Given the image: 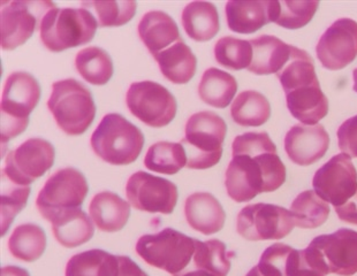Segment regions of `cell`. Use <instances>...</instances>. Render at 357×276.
I'll return each instance as SVG.
<instances>
[{
	"label": "cell",
	"mask_w": 357,
	"mask_h": 276,
	"mask_svg": "<svg viewBox=\"0 0 357 276\" xmlns=\"http://www.w3.org/2000/svg\"><path fill=\"white\" fill-rule=\"evenodd\" d=\"M286 102L288 111L302 125H314L328 113V100L318 79L286 93Z\"/></svg>",
	"instance_id": "18"
},
{
	"label": "cell",
	"mask_w": 357,
	"mask_h": 276,
	"mask_svg": "<svg viewBox=\"0 0 357 276\" xmlns=\"http://www.w3.org/2000/svg\"><path fill=\"white\" fill-rule=\"evenodd\" d=\"M144 164L159 174L174 175L187 164V155L180 143L158 141L146 152Z\"/></svg>",
	"instance_id": "34"
},
{
	"label": "cell",
	"mask_w": 357,
	"mask_h": 276,
	"mask_svg": "<svg viewBox=\"0 0 357 276\" xmlns=\"http://www.w3.org/2000/svg\"><path fill=\"white\" fill-rule=\"evenodd\" d=\"M40 99V86L31 74L17 72L7 77L1 95V141L17 137L29 125V115Z\"/></svg>",
	"instance_id": "8"
},
{
	"label": "cell",
	"mask_w": 357,
	"mask_h": 276,
	"mask_svg": "<svg viewBox=\"0 0 357 276\" xmlns=\"http://www.w3.org/2000/svg\"><path fill=\"white\" fill-rule=\"evenodd\" d=\"M30 196V185H19L1 175V236L10 229L14 217L24 210Z\"/></svg>",
	"instance_id": "36"
},
{
	"label": "cell",
	"mask_w": 357,
	"mask_h": 276,
	"mask_svg": "<svg viewBox=\"0 0 357 276\" xmlns=\"http://www.w3.org/2000/svg\"><path fill=\"white\" fill-rule=\"evenodd\" d=\"M321 66L339 70L353 63L357 56V22L342 17L321 35L316 46Z\"/></svg>",
	"instance_id": "16"
},
{
	"label": "cell",
	"mask_w": 357,
	"mask_h": 276,
	"mask_svg": "<svg viewBox=\"0 0 357 276\" xmlns=\"http://www.w3.org/2000/svg\"><path fill=\"white\" fill-rule=\"evenodd\" d=\"M245 276H264L263 274L259 272V270H258V267H252V270H249L248 274Z\"/></svg>",
	"instance_id": "45"
},
{
	"label": "cell",
	"mask_w": 357,
	"mask_h": 276,
	"mask_svg": "<svg viewBox=\"0 0 357 276\" xmlns=\"http://www.w3.org/2000/svg\"><path fill=\"white\" fill-rule=\"evenodd\" d=\"M185 138L180 144L185 148L189 169H208L218 164L222 155L227 125L215 113H195L185 123Z\"/></svg>",
	"instance_id": "3"
},
{
	"label": "cell",
	"mask_w": 357,
	"mask_h": 276,
	"mask_svg": "<svg viewBox=\"0 0 357 276\" xmlns=\"http://www.w3.org/2000/svg\"><path fill=\"white\" fill-rule=\"evenodd\" d=\"M307 261L324 275L351 276L357 273V231L341 228L321 235L303 250Z\"/></svg>",
	"instance_id": "9"
},
{
	"label": "cell",
	"mask_w": 357,
	"mask_h": 276,
	"mask_svg": "<svg viewBox=\"0 0 357 276\" xmlns=\"http://www.w3.org/2000/svg\"><path fill=\"white\" fill-rule=\"evenodd\" d=\"M118 276H149L139 268L129 256H119V274Z\"/></svg>",
	"instance_id": "42"
},
{
	"label": "cell",
	"mask_w": 357,
	"mask_h": 276,
	"mask_svg": "<svg viewBox=\"0 0 357 276\" xmlns=\"http://www.w3.org/2000/svg\"><path fill=\"white\" fill-rule=\"evenodd\" d=\"M47 107L58 127L70 136L84 134L96 116L91 92L74 79L53 83Z\"/></svg>",
	"instance_id": "4"
},
{
	"label": "cell",
	"mask_w": 357,
	"mask_h": 276,
	"mask_svg": "<svg viewBox=\"0 0 357 276\" xmlns=\"http://www.w3.org/2000/svg\"><path fill=\"white\" fill-rule=\"evenodd\" d=\"M215 58L219 65L231 69H248L252 60V46L249 40L222 37L215 43Z\"/></svg>",
	"instance_id": "35"
},
{
	"label": "cell",
	"mask_w": 357,
	"mask_h": 276,
	"mask_svg": "<svg viewBox=\"0 0 357 276\" xmlns=\"http://www.w3.org/2000/svg\"><path fill=\"white\" fill-rule=\"evenodd\" d=\"M288 276H326L321 270L314 268L307 258L303 250H293L291 252L289 266H288Z\"/></svg>",
	"instance_id": "41"
},
{
	"label": "cell",
	"mask_w": 357,
	"mask_h": 276,
	"mask_svg": "<svg viewBox=\"0 0 357 276\" xmlns=\"http://www.w3.org/2000/svg\"><path fill=\"white\" fill-rule=\"evenodd\" d=\"M79 75L93 86H104L113 75V63L105 49L90 46L81 49L75 58Z\"/></svg>",
	"instance_id": "32"
},
{
	"label": "cell",
	"mask_w": 357,
	"mask_h": 276,
	"mask_svg": "<svg viewBox=\"0 0 357 276\" xmlns=\"http://www.w3.org/2000/svg\"><path fill=\"white\" fill-rule=\"evenodd\" d=\"M1 276H30L28 270L17 266H3L1 268Z\"/></svg>",
	"instance_id": "43"
},
{
	"label": "cell",
	"mask_w": 357,
	"mask_h": 276,
	"mask_svg": "<svg viewBox=\"0 0 357 276\" xmlns=\"http://www.w3.org/2000/svg\"><path fill=\"white\" fill-rule=\"evenodd\" d=\"M249 42L252 46V60L248 70L256 75L278 74L291 58L293 45L278 37L261 35Z\"/></svg>",
	"instance_id": "20"
},
{
	"label": "cell",
	"mask_w": 357,
	"mask_h": 276,
	"mask_svg": "<svg viewBox=\"0 0 357 276\" xmlns=\"http://www.w3.org/2000/svg\"><path fill=\"white\" fill-rule=\"evenodd\" d=\"M231 115L235 123L242 127H259L270 118L271 106L261 92L248 90L235 98Z\"/></svg>",
	"instance_id": "29"
},
{
	"label": "cell",
	"mask_w": 357,
	"mask_h": 276,
	"mask_svg": "<svg viewBox=\"0 0 357 276\" xmlns=\"http://www.w3.org/2000/svg\"><path fill=\"white\" fill-rule=\"evenodd\" d=\"M293 250V247L286 244H272L261 253L258 270L264 276H288V266Z\"/></svg>",
	"instance_id": "39"
},
{
	"label": "cell",
	"mask_w": 357,
	"mask_h": 276,
	"mask_svg": "<svg viewBox=\"0 0 357 276\" xmlns=\"http://www.w3.org/2000/svg\"><path fill=\"white\" fill-rule=\"evenodd\" d=\"M195 238L172 228L153 235H143L136 243V252L150 266L181 276L192 265Z\"/></svg>",
	"instance_id": "7"
},
{
	"label": "cell",
	"mask_w": 357,
	"mask_h": 276,
	"mask_svg": "<svg viewBox=\"0 0 357 276\" xmlns=\"http://www.w3.org/2000/svg\"><path fill=\"white\" fill-rule=\"evenodd\" d=\"M90 143L93 152L102 160L116 166H125L139 158L144 145V136L123 115L111 113L102 118Z\"/></svg>",
	"instance_id": "5"
},
{
	"label": "cell",
	"mask_w": 357,
	"mask_h": 276,
	"mask_svg": "<svg viewBox=\"0 0 357 276\" xmlns=\"http://www.w3.org/2000/svg\"><path fill=\"white\" fill-rule=\"evenodd\" d=\"M318 1H275V23L286 29H300L314 17Z\"/></svg>",
	"instance_id": "37"
},
{
	"label": "cell",
	"mask_w": 357,
	"mask_h": 276,
	"mask_svg": "<svg viewBox=\"0 0 357 276\" xmlns=\"http://www.w3.org/2000/svg\"><path fill=\"white\" fill-rule=\"evenodd\" d=\"M284 151L298 166H310L324 157L330 146V136L324 125H295L284 137Z\"/></svg>",
	"instance_id": "17"
},
{
	"label": "cell",
	"mask_w": 357,
	"mask_h": 276,
	"mask_svg": "<svg viewBox=\"0 0 357 276\" xmlns=\"http://www.w3.org/2000/svg\"><path fill=\"white\" fill-rule=\"evenodd\" d=\"M291 213L296 227L314 229L325 224L330 215V206L314 191H303L291 205Z\"/></svg>",
	"instance_id": "33"
},
{
	"label": "cell",
	"mask_w": 357,
	"mask_h": 276,
	"mask_svg": "<svg viewBox=\"0 0 357 276\" xmlns=\"http://www.w3.org/2000/svg\"><path fill=\"white\" fill-rule=\"evenodd\" d=\"M139 35L153 56L181 40L176 21L162 10H151L143 15Z\"/></svg>",
	"instance_id": "21"
},
{
	"label": "cell",
	"mask_w": 357,
	"mask_h": 276,
	"mask_svg": "<svg viewBox=\"0 0 357 276\" xmlns=\"http://www.w3.org/2000/svg\"><path fill=\"white\" fill-rule=\"evenodd\" d=\"M127 106L139 121L162 128L176 118L178 104L165 86L153 81L132 83L126 95Z\"/></svg>",
	"instance_id": "12"
},
{
	"label": "cell",
	"mask_w": 357,
	"mask_h": 276,
	"mask_svg": "<svg viewBox=\"0 0 357 276\" xmlns=\"http://www.w3.org/2000/svg\"><path fill=\"white\" fill-rule=\"evenodd\" d=\"M185 215L192 229L206 236L218 233L225 224V210L218 199L208 192L190 194L185 201Z\"/></svg>",
	"instance_id": "19"
},
{
	"label": "cell",
	"mask_w": 357,
	"mask_h": 276,
	"mask_svg": "<svg viewBox=\"0 0 357 276\" xmlns=\"http://www.w3.org/2000/svg\"><path fill=\"white\" fill-rule=\"evenodd\" d=\"M195 245L192 265L187 270H201L211 276H227L231 270V261L225 243L219 240L201 242L195 238Z\"/></svg>",
	"instance_id": "31"
},
{
	"label": "cell",
	"mask_w": 357,
	"mask_h": 276,
	"mask_svg": "<svg viewBox=\"0 0 357 276\" xmlns=\"http://www.w3.org/2000/svg\"><path fill=\"white\" fill-rule=\"evenodd\" d=\"M314 192L330 203L341 221L357 226V171L351 157L334 155L312 178Z\"/></svg>",
	"instance_id": "2"
},
{
	"label": "cell",
	"mask_w": 357,
	"mask_h": 276,
	"mask_svg": "<svg viewBox=\"0 0 357 276\" xmlns=\"http://www.w3.org/2000/svg\"><path fill=\"white\" fill-rule=\"evenodd\" d=\"M89 212L98 229L116 233L126 226L130 215V204L111 191H102L93 196Z\"/></svg>",
	"instance_id": "22"
},
{
	"label": "cell",
	"mask_w": 357,
	"mask_h": 276,
	"mask_svg": "<svg viewBox=\"0 0 357 276\" xmlns=\"http://www.w3.org/2000/svg\"><path fill=\"white\" fill-rule=\"evenodd\" d=\"M294 227L291 210L265 203L243 207L236 224L238 235L247 240H281Z\"/></svg>",
	"instance_id": "13"
},
{
	"label": "cell",
	"mask_w": 357,
	"mask_h": 276,
	"mask_svg": "<svg viewBox=\"0 0 357 276\" xmlns=\"http://www.w3.org/2000/svg\"><path fill=\"white\" fill-rule=\"evenodd\" d=\"M119 256L100 249L84 251L72 256L66 266V276H118Z\"/></svg>",
	"instance_id": "28"
},
{
	"label": "cell",
	"mask_w": 357,
	"mask_h": 276,
	"mask_svg": "<svg viewBox=\"0 0 357 276\" xmlns=\"http://www.w3.org/2000/svg\"><path fill=\"white\" fill-rule=\"evenodd\" d=\"M51 224L56 240L68 249L89 242L95 233L93 222L81 208H73L58 214Z\"/></svg>",
	"instance_id": "25"
},
{
	"label": "cell",
	"mask_w": 357,
	"mask_h": 276,
	"mask_svg": "<svg viewBox=\"0 0 357 276\" xmlns=\"http://www.w3.org/2000/svg\"><path fill=\"white\" fill-rule=\"evenodd\" d=\"M181 276H211V275H208V274L204 273V272H201V270H187V272H185V273L182 274Z\"/></svg>",
	"instance_id": "44"
},
{
	"label": "cell",
	"mask_w": 357,
	"mask_h": 276,
	"mask_svg": "<svg viewBox=\"0 0 357 276\" xmlns=\"http://www.w3.org/2000/svg\"><path fill=\"white\" fill-rule=\"evenodd\" d=\"M226 19L229 29L238 33H252L271 21V1H229Z\"/></svg>",
	"instance_id": "23"
},
{
	"label": "cell",
	"mask_w": 357,
	"mask_h": 276,
	"mask_svg": "<svg viewBox=\"0 0 357 276\" xmlns=\"http://www.w3.org/2000/svg\"><path fill=\"white\" fill-rule=\"evenodd\" d=\"M353 76H354V91L357 92V68L353 72Z\"/></svg>",
	"instance_id": "46"
},
{
	"label": "cell",
	"mask_w": 357,
	"mask_h": 276,
	"mask_svg": "<svg viewBox=\"0 0 357 276\" xmlns=\"http://www.w3.org/2000/svg\"><path fill=\"white\" fill-rule=\"evenodd\" d=\"M98 28L86 8H52L40 23V40L52 52L84 45L93 40Z\"/></svg>",
	"instance_id": "6"
},
{
	"label": "cell",
	"mask_w": 357,
	"mask_h": 276,
	"mask_svg": "<svg viewBox=\"0 0 357 276\" xmlns=\"http://www.w3.org/2000/svg\"><path fill=\"white\" fill-rule=\"evenodd\" d=\"M96 13L100 26H120L132 20L136 13L135 1H90L82 3Z\"/></svg>",
	"instance_id": "38"
},
{
	"label": "cell",
	"mask_w": 357,
	"mask_h": 276,
	"mask_svg": "<svg viewBox=\"0 0 357 276\" xmlns=\"http://www.w3.org/2000/svg\"><path fill=\"white\" fill-rule=\"evenodd\" d=\"M238 91L234 76L218 68H208L203 74L199 95L203 102L217 109H226Z\"/></svg>",
	"instance_id": "27"
},
{
	"label": "cell",
	"mask_w": 357,
	"mask_h": 276,
	"mask_svg": "<svg viewBox=\"0 0 357 276\" xmlns=\"http://www.w3.org/2000/svg\"><path fill=\"white\" fill-rule=\"evenodd\" d=\"M153 58L158 63L162 75L174 84H185L195 75L197 59L182 40Z\"/></svg>",
	"instance_id": "24"
},
{
	"label": "cell",
	"mask_w": 357,
	"mask_h": 276,
	"mask_svg": "<svg viewBox=\"0 0 357 276\" xmlns=\"http://www.w3.org/2000/svg\"><path fill=\"white\" fill-rule=\"evenodd\" d=\"M226 169L225 187L236 203L250 201L263 192H272L286 181V167L268 132L236 136Z\"/></svg>",
	"instance_id": "1"
},
{
	"label": "cell",
	"mask_w": 357,
	"mask_h": 276,
	"mask_svg": "<svg viewBox=\"0 0 357 276\" xmlns=\"http://www.w3.org/2000/svg\"><path fill=\"white\" fill-rule=\"evenodd\" d=\"M47 247V235L33 224H20L14 229L8 240L12 256L21 261L33 263L43 254Z\"/></svg>",
	"instance_id": "30"
},
{
	"label": "cell",
	"mask_w": 357,
	"mask_h": 276,
	"mask_svg": "<svg viewBox=\"0 0 357 276\" xmlns=\"http://www.w3.org/2000/svg\"><path fill=\"white\" fill-rule=\"evenodd\" d=\"M126 196L136 210L162 214L173 213L178 198L176 184L142 171L129 178Z\"/></svg>",
	"instance_id": "15"
},
{
	"label": "cell",
	"mask_w": 357,
	"mask_h": 276,
	"mask_svg": "<svg viewBox=\"0 0 357 276\" xmlns=\"http://www.w3.org/2000/svg\"><path fill=\"white\" fill-rule=\"evenodd\" d=\"M337 144L344 155L357 158V115L348 118L337 129Z\"/></svg>",
	"instance_id": "40"
},
{
	"label": "cell",
	"mask_w": 357,
	"mask_h": 276,
	"mask_svg": "<svg viewBox=\"0 0 357 276\" xmlns=\"http://www.w3.org/2000/svg\"><path fill=\"white\" fill-rule=\"evenodd\" d=\"M182 26L190 38L196 42H206L220 30L218 10L208 1H192L182 10Z\"/></svg>",
	"instance_id": "26"
},
{
	"label": "cell",
	"mask_w": 357,
	"mask_h": 276,
	"mask_svg": "<svg viewBox=\"0 0 357 276\" xmlns=\"http://www.w3.org/2000/svg\"><path fill=\"white\" fill-rule=\"evenodd\" d=\"M54 7L51 1H1V49L12 51L26 43Z\"/></svg>",
	"instance_id": "11"
},
{
	"label": "cell",
	"mask_w": 357,
	"mask_h": 276,
	"mask_svg": "<svg viewBox=\"0 0 357 276\" xmlns=\"http://www.w3.org/2000/svg\"><path fill=\"white\" fill-rule=\"evenodd\" d=\"M89 191L84 175L75 168H63L47 178L37 196L36 207L40 215L52 221L65 210L79 208Z\"/></svg>",
	"instance_id": "10"
},
{
	"label": "cell",
	"mask_w": 357,
	"mask_h": 276,
	"mask_svg": "<svg viewBox=\"0 0 357 276\" xmlns=\"http://www.w3.org/2000/svg\"><path fill=\"white\" fill-rule=\"evenodd\" d=\"M54 155L50 141L29 138L6 155L1 175L13 183L28 187L52 167Z\"/></svg>",
	"instance_id": "14"
}]
</instances>
